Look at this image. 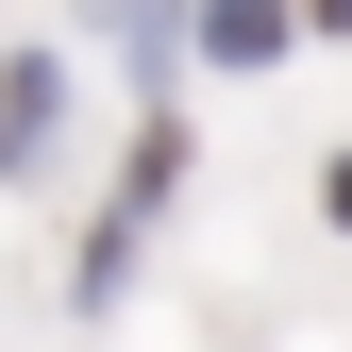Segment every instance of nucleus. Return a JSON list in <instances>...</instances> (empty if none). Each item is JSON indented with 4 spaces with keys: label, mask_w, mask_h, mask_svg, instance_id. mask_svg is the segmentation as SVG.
I'll return each instance as SVG.
<instances>
[{
    "label": "nucleus",
    "mask_w": 352,
    "mask_h": 352,
    "mask_svg": "<svg viewBox=\"0 0 352 352\" xmlns=\"http://www.w3.org/2000/svg\"><path fill=\"white\" fill-rule=\"evenodd\" d=\"M185 118H135V151H118V185H101V218H84V252H67V302L84 319H118V285H135V252H151V218L185 201Z\"/></svg>",
    "instance_id": "nucleus-1"
},
{
    "label": "nucleus",
    "mask_w": 352,
    "mask_h": 352,
    "mask_svg": "<svg viewBox=\"0 0 352 352\" xmlns=\"http://www.w3.org/2000/svg\"><path fill=\"white\" fill-rule=\"evenodd\" d=\"M302 34H352V0H302Z\"/></svg>",
    "instance_id": "nucleus-5"
},
{
    "label": "nucleus",
    "mask_w": 352,
    "mask_h": 352,
    "mask_svg": "<svg viewBox=\"0 0 352 352\" xmlns=\"http://www.w3.org/2000/svg\"><path fill=\"white\" fill-rule=\"evenodd\" d=\"M0 168L17 185L67 168V51H0Z\"/></svg>",
    "instance_id": "nucleus-2"
},
{
    "label": "nucleus",
    "mask_w": 352,
    "mask_h": 352,
    "mask_svg": "<svg viewBox=\"0 0 352 352\" xmlns=\"http://www.w3.org/2000/svg\"><path fill=\"white\" fill-rule=\"evenodd\" d=\"M285 34H302V0H185V51H201V67H235V84H252V67H285Z\"/></svg>",
    "instance_id": "nucleus-3"
},
{
    "label": "nucleus",
    "mask_w": 352,
    "mask_h": 352,
    "mask_svg": "<svg viewBox=\"0 0 352 352\" xmlns=\"http://www.w3.org/2000/svg\"><path fill=\"white\" fill-rule=\"evenodd\" d=\"M319 218H336V235H352V151H336V168H319Z\"/></svg>",
    "instance_id": "nucleus-4"
}]
</instances>
